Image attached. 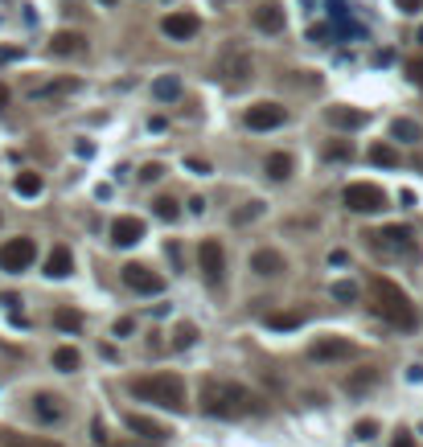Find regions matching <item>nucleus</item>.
<instances>
[{"mask_svg":"<svg viewBox=\"0 0 423 447\" xmlns=\"http://www.w3.org/2000/svg\"><path fill=\"white\" fill-rule=\"evenodd\" d=\"M201 410L214 414V419H247V414H259L263 410V398L251 394L238 382L210 378V382H201Z\"/></svg>","mask_w":423,"mask_h":447,"instance_id":"f257e3e1","label":"nucleus"},{"mask_svg":"<svg viewBox=\"0 0 423 447\" xmlns=\"http://www.w3.org/2000/svg\"><path fill=\"white\" fill-rule=\"evenodd\" d=\"M370 308H374V316H382L390 328H403V332H411L415 320H420L411 296H407L395 279H386V275H374V279H370Z\"/></svg>","mask_w":423,"mask_h":447,"instance_id":"f03ea898","label":"nucleus"},{"mask_svg":"<svg viewBox=\"0 0 423 447\" xmlns=\"http://www.w3.org/2000/svg\"><path fill=\"white\" fill-rule=\"evenodd\" d=\"M132 394L140 398V403H152V406H165V410H173V414H181L185 410V382L177 378V373H148V378H136L132 382Z\"/></svg>","mask_w":423,"mask_h":447,"instance_id":"7ed1b4c3","label":"nucleus"},{"mask_svg":"<svg viewBox=\"0 0 423 447\" xmlns=\"http://www.w3.org/2000/svg\"><path fill=\"white\" fill-rule=\"evenodd\" d=\"M214 74H218V83H222L226 90H247L251 87V78H255V58H251V49L231 42L222 53H218Z\"/></svg>","mask_w":423,"mask_h":447,"instance_id":"20e7f679","label":"nucleus"},{"mask_svg":"<svg viewBox=\"0 0 423 447\" xmlns=\"http://www.w3.org/2000/svg\"><path fill=\"white\" fill-rule=\"evenodd\" d=\"M341 201H345L354 214H378V210H386V193H382L378 185H370V180H354V185H345Z\"/></svg>","mask_w":423,"mask_h":447,"instance_id":"39448f33","label":"nucleus"},{"mask_svg":"<svg viewBox=\"0 0 423 447\" xmlns=\"http://www.w3.org/2000/svg\"><path fill=\"white\" fill-rule=\"evenodd\" d=\"M242 124L251 132H272V128H283L288 124V107L283 103H251L242 111Z\"/></svg>","mask_w":423,"mask_h":447,"instance_id":"423d86ee","label":"nucleus"},{"mask_svg":"<svg viewBox=\"0 0 423 447\" xmlns=\"http://www.w3.org/2000/svg\"><path fill=\"white\" fill-rule=\"evenodd\" d=\"M197 267L206 275V283H214V287L226 279V251H222L218 238H206V242L197 246Z\"/></svg>","mask_w":423,"mask_h":447,"instance_id":"0eeeda50","label":"nucleus"},{"mask_svg":"<svg viewBox=\"0 0 423 447\" xmlns=\"http://www.w3.org/2000/svg\"><path fill=\"white\" fill-rule=\"evenodd\" d=\"M38 259V246H33V238H8L4 246H0V267L8 271V275H17V271H25L29 263Z\"/></svg>","mask_w":423,"mask_h":447,"instance_id":"6e6552de","label":"nucleus"},{"mask_svg":"<svg viewBox=\"0 0 423 447\" xmlns=\"http://www.w3.org/2000/svg\"><path fill=\"white\" fill-rule=\"evenodd\" d=\"M119 275H124V283H128L132 292H140V296H160V292H165V275L152 271V267H144V263H128Z\"/></svg>","mask_w":423,"mask_h":447,"instance_id":"1a4fd4ad","label":"nucleus"},{"mask_svg":"<svg viewBox=\"0 0 423 447\" xmlns=\"http://www.w3.org/2000/svg\"><path fill=\"white\" fill-rule=\"evenodd\" d=\"M160 33L169 37V42H193L197 33H201V17L197 12H169L165 21H160Z\"/></svg>","mask_w":423,"mask_h":447,"instance_id":"9d476101","label":"nucleus"},{"mask_svg":"<svg viewBox=\"0 0 423 447\" xmlns=\"http://www.w3.org/2000/svg\"><path fill=\"white\" fill-rule=\"evenodd\" d=\"M308 357L313 361H349V357H358V345L345 341V337H317L308 345Z\"/></svg>","mask_w":423,"mask_h":447,"instance_id":"9b49d317","label":"nucleus"},{"mask_svg":"<svg viewBox=\"0 0 423 447\" xmlns=\"http://www.w3.org/2000/svg\"><path fill=\"white\" fill-rule=\"evenodd\" d=\"M374 246L386 255H415V234L407 226H382L374 234Z\"/></svg>","mask_w":423,"mask_h":447,"instance_id":"f8f14e48","label":"nucleus"},{"mask_svg":"<svg viewBox=\"0 0 423 447\" xmlns=\"http://www.w3.org/2000/svg\"><path fill=\"white\" fill-rule=\"evenodd\" d=\"M251 25H255L259 33L276 37V33H283V25H288V12H283L280 0H263V4H255V12H251Z\"/></svg>","mask_w":423,"mask_h":447,"instance_id":"ddd939ff","label":"nucleus"},{"mask_svg":"<svg viewBox=\"0 0 423 447\" xmlns=\"http://www.w3.org/2000/svg\"><path fill=\"white\" fill-rule=\"evenodd\" d=\"M325 119H329V128H341V132H358V128H366V111H358V107H345V103H337L325 111Z\"/></svg>","mask_w":423,"mask_h":447,"instance_id":"4468645a","label":"nucleus"},{"mask_svg":"<svg viewBox=\"0 0 423 447\" xmlns=\"http://www.w3.org/2000/svg\"><path fill=\"white\" fill-rule=\"evenodd\" d=\"M140 238H144V222H140V218L124 214V218H115V222H111V242H115V246H136Z\"/></svg>","mask_w":423,"mask_h":447,"instance_id":"2eb2a0df","label":"nucleus"},{"mask_svg":"<svg viewBox=\"0 0 423 447\" xmlns=\"http://www.w3.org/2000/svg\"><path fill=\"white\" fill-rule=\"evenodd\" d=\"M283 255L280 251H272V246H259L255 255H251V271L255 275H263V279H272V275H283Z\"/></svg>","mask_w":423,"mask_h":447,"instance_id":"dca6fc26","label":"nucleus"},{"mask_svg":"<svg viewBox=\"0 0 423 447\" xmlns=\"http://www.w3.org/2000/svg\"><path fill=\"white\" fill-rule=\"evenodd\" d=\"M87 49V37L78 33V29H58L53 37H49V53H58V58H70V53H83Z\"/></svg>","mask_w":423,"mask_h":447,"instance_id":"f3484780","label":"nucleus"},{"mask_svg":"<svg viewBox=\"0 0 423 447\" xmlns=\"http://www.w3.org/2000/svg\"><path fill=\"white\" fill-rule=\"evenodd\" d=\"M74 271V255H70V246H53L46 259V275L49 279H66Z\"/></svg>","mask_w":423,"mask_h":447,"instance_id":"a211bd4d","label":"nucleus"},{"mask_svg":"<svg viewBox=\"0 0 423 447\" xmlns=\"http://www.w3.org/2000/svg\"><path fill=\"white\" fill-rule=\"evenodd\" d=\"M33 414H38L42 423H58V419L66 414V406H62L58 394H38V398H33Z\"/></svg>","mask_w":423,"mask_h":447,"instance_id":"6ab92c4d","label":"nucleus"},{"mask_svg":"<svg viewBox=\"0 0 423 447\" xmlns=\"http://www.w3.org/2000/svg\"><path fill=\"white\" fill-rule=\"evenodd\" d=\"M0 447H62L58 439H42V435H21V431H0Z\"/></svg>","mask_w":423,"mask_h":447,"instance_id":"aec40b11","label":"nucleus"},{"mask_svg":"<svg viewBox=\"0 0 423 447\" xmlns=\"http://www.w3.org/2000/svg\"><path fill=\"white\" fill-rule=\"evenodd\" d=\"M13 189H17V197H42L46 180H42V173L25 169V173H17V180H13Z\"/></svg>","mask_w":423,"mask_h":447,"instance_id":"412c9836","label":"nucleus"},{"mask_svg":"<svg viewBox=\"0 0 423 447\" xmlns=\"http://www.w3.org/2000/svg\"><path fill=\"white\" fill-rule=\"evenodd\" d=\"M374 382H378V369L374 365H362V369H354V373L345 378V390H349V394H366Z\"/></svg>","mask_w":423,"mask_h":447,"instance_id":"4be33fe9","label":"nucleus"},{"mask_svg":"<svg viewBox=\"0 0 423 447\" xmlns=\"http://www.w3.org/2000/svg\"><path fill=\"white\" fill-rule=\"evenodd\" d=\"M128 427L144 435V439H169V427H160V423H152V419H144V414H128Z\"/></svg>","mask_w":423,"mask_h":447,"instance_id":"5701e85b","label":"nucleus"},{"mask_svg":"<svg viewBox=\"0 0 423 447\" xmlns=\"http://www.w3.org/2000/svg\"><path fill=\"white\" fill-rule=\"evenodd\" d=\"M152 94H156L160 103H177V99H181V78H177V74H160V78L152 83Z\"/></svg>","mask_w":423,"mask_h":447,"instance_id":"b1692460","label":"nucleus"},{"mask_svg":"<svg viewBox=\"0 0 423 447\" xmlns=\"http://www.w3.org/2000/svg\"><path fill=\"white\" fill-rule=\"evenodd\" d=\"M390 140H399V144H420L423 132H420L415 119H395V124H390Z\"/></svg>","mask_w":423,"mask_h":447,"instance_id":"393cba45","label":"nucleus"},{"mask_svg":"<svg viewBox=\"0 0 423 447\" xmlns=\"http://www.w3.org/2000/svg\"><path fill=\"white\" fill-rule=\"evenodd\" d=\"M263 169H267L272 180H288L292 177V156H288V152H272V156L263 160Z\"/></svg>","mask_w":423,"mask_h":447,"instance_id":"a878e982","label":"nucleus"},{"mask_svg":"<svg viewBox=\"0 0 423 447\" xmlns=\"http://www.w3.org/2000/svg\"><path fill=\"white\" fill-rule=\"evenodd\" d=\"M78 365H83V357H78V349H70V345L53 349V369H62V373H74Z\"/></svg>","mask_w":423,"mask_h":447,"instance_id":"bb28decb","label":"nucleus"},{"mask_svg":"<svg viewBox=\"0 0 423 447\" xmlns=\"http://www.w3.org/2000/svg\"><path fill=\"white\" fill-rule=\"evenodd\" d=\"M152 214H156L160 222H177V218H181V205H177L173 197H156V201H152Z\"/></svg>","mask_w":423,"mask_h":447,"instance_id":"cd10ccee","label":"nucleus"},{"mask_svg":"<svg viewBox=\"0 0 423 447\" xmlns=\"http://www.w3.org/2000/svg\"><path fill=\"white\" fill-rule=\"evenodd\" d=\"M53 324H58L62 332H78V328H83V312H74V308H58V312H53Z\"/></svg>","mask_w":423,"mask_h":447,"instance_id":"c85d7f7f","label":"nucleus"},{"mask_svg":"<svg viewBox=\"0 0 423 447\" xmlns=\"http://www.w3.org/2000/svg\"><path fill=\"white\" fill-rule=\"evenodd\" d=\"M370 160L382 165V169H395V165H399V152H395L390 144H374V148H370Z\"/></svg>","mask_w":423,"mask_h":447,"instance_id":"c756f323","label":"nucleus"},{"mask_svg":"<svg viewBox=\"0 0 423 447\" xmlns=\"http://www.w3.org/2000/svg\"><path fill=\"white\" fill-rule=\"evenodd\" d=\"M66 90H78V78H62V83L38 87V90H33V99H53V94H66Z\"/></svg>","mask_w":423,"mask_h":447,"instance_id":"7c9ffc66","label":"nucleus"},{"mask_svg":"<svg viewBox=\"0 0 423 447\" xmlns=\"http://www.w3.org/2000/svg\"><path fill=\"white\" fill-rule=\"evenodd\" d=\"M333 300H337V304H354V300H358V283L337 279V283H333Z\"/></svg>","mask_w":423,"mask_h":447,"instance_id":"2f4dec72","label":"nucleus"},{"mask_svg":"<svg viewBox=\"0 0 423 447\" xmlns=\"http://www.w3.org/2000/svg\"><path fill=\"white\" fill-rule=\"evenodd\" d=\"M259 214H263V201H247L242 210H235V214H231V222H235V226H247V222H255Z\"/></svg>","mask_w":423,"mask_h":447,"instance_id":"473e14b6","label":"nucleus"},{"mask_svg":"<svg viewBox=\"0 0 423 447\" xmlns=\"http://www.w3.org/2000/svg\"><path fill=\"white\" fill-rule=\"evenodd\" d=\"M267 324H272V328H300V324H304V316H300V312H272V316H267Z\"/></svg>","mask_w":423,"mask_h":447,"instance_id":"72a5a7b5","label":"nucleus"},{"mask_svg":"<svg viewBox=\"0 0 423 447\" xmlns=\"http://www.w3.org/2000/svg\"><path fill=\"white\" fill-rule=\"evenodd\" d=\"M197 341V328L193 324H177V332H173V349H189Z\"/></svg>","mask_w":423,"mask_h":447,"instance_id":"f704fd0d","label":"nucleus"},{"mask_svg":"<svg viewBox=\"0 0 423 447\" xmlns=\"http://www.w3.org/2000/svg\"><path fill=\"white\" fill-rule=\"evenodd\" d=\"M349 156H354V144L349 140H337V144L325 148V160H349Z\"/></svg>","mask_w":423,"mask_h":447,"instance_id":"c9c22d12","label":"nucleus"},{"mask_svg":"<svg viewBox=\"0 0 423 447\" xmlns=\"http://www.w3.org/2000/svg\"><path fill=\"white\" fill-rule=\"evenodd\" d=\"M374 435H378V423H374V419H362V423L354 427V439H374Z\"/></svg>","mask_w":423,"mask_h":447,"instance_id":"e433bc0d","label":"nucleus"},{"mask_svg":"<svg viewBox=\"0 0 423 447\" xmlns=\"http://www.w3.org/2000/svg\"><path fill=\"white\" fill-rule=\"evenodd\" d=\"M329 37H333L329 25H313V29H308V42H317V45H325Z\"/></svg>","mask_w":423,"mask_h":447,"instance_id":"4c0bfd02","label":"nucleus"},{"mask_svg":"<svg viewBox=\"0 0 423 447\" xmlns=\"http://www.w3.org/2000/svg\"><path fill=\"white\" fill-rule=\"evenodd\" d=\"M132 332H136V320L132 316H119L115 320V337H132Z\"/></svg>","mask_w":423,"mask_h":447,"instance_id":"58836bf2","label":"nucleus"},{"mask_svg":"<svg viewBox=\"0 0 423 447\" xmlns=\"http://www.w3.org/2000/svg\"><path fill=\"white\" fill-rule=\"evenodd\" d=\"M160 173H165V169H160L156 160H148V165L140 169V180H160Z\"/></svg>","mask_w":423,"mask_h":447,"instance_id":"ea45409f","label":"nucleus"},{"mask_svg":"<svg viewBox=\"0 0 423 447\" xmlns=\"http://www.w3.org/2000/svg\"><path fill=\"white\" fill-rule=\"evenodd\" d=\"M395 4H399V12H407V17L423 12V0H395Z\"/></svg>","mask_w":423,"mask_h":447,"instance_id":"a19ab883","label":"nucleus"},{"mask_svg":"<svg viewBox=\"0 0 423 447\" xmlns=\"http://www.w3.org/2000/svg\"><path fill=\"white\" fill-rule=\"evenodd\" d=\"M407 74H411V83H415V87H423V58H415V62L407 66Z\"/></svg>","mask_w":423,"mask_h":447,"instance_id":"79ce46f5","label":"nucleus"},{"mask_svg":"<svg viewBox=\"0 0 423 447\" xmlns=\"http://www.w3.org/2000/svg\"><path fill=\"white\" fill-rule=\"evenodd\" d=\"M390 447H415V435H411V431H399V435H395V444Z\"/></svg>","mask_w":423,"mask_h":447,"instance_id":"37998d69","label":"nucleus"},{"mask_svg":"<svg viewBox=\"0 0 423 447\" xmlns=\"http://www.w3.org/2000/svg\"><path fill=\"white\" fill-rule=\"evenodd\" d=\"M185 165H189V173H201V177H206V173H210V165H206V160H193V156H189Z\"/></svg>","mask_w":423,"mask_h":447,"instance_id":"c03bdc74","label":"nucleus"},{"mask_svg":"<svg viewBox=\"0 0 423 447\" xmlns=\"http://www.w3.org/2000/svg\"><path fill=\"white\" fill-rule=\"evenodd\" d=\"M21 58V49H0V62H17Z\"/></svg>","mask_w":423,"mask_h":447,"instance_id":"a18cd8bd","label":"nucleus"},{"mask_svg":"<svg viewBox=\"0 0 423 447\" xmlns=\"http://www.w3.org/2000/svg\"><path fill=\"white\" fill-rule=\"evenodd\" d=\"M0 107H8V87H0Z\"/></svg>","mask_w":423,"mask_h":447,"instance_id":"49530a36","label":"nucleus"},{"mask_svg":"<svg viewBox=\"0 0 423 447\" xmlns=\"http://www.w3.org/2000/svg\"><path fill=\"white\" fill-rule=\"evenodd\" d=\"M210 4H214V8H226V4H235V0H210Z\"/></svg>","mask_w":423,"mask_h":447,"instance_id":"de8ad7c7","label":"nucleus"},{"mask_svg":"<svg viewBox=\"0 0 423 447\" xmlns=\"http://www.w3.org/2000/svg\"><path fill=\"white\" fill-rule=\"evenodd\" d=\"M99 4H107V8H111V4H119V0H99Z\"/></svg>","mask_w":423,"mask_h":447,"instance_id":"09e8293b","label":"nucleus"}]
</instances>
